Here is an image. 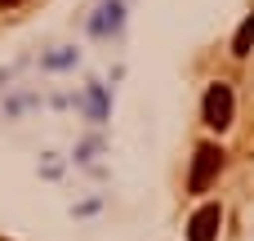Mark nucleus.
<instances>
[{"instance_id": "nucleus-3", "label": "nucleus", "mask_w": 254, "mask_h": 241, "mask_svg": "<svg viewBox=\"0 0 254 241\" xmlns=\"http://www.w3.org/2000/svg\"><path fill=\"white\" fill-rule=\"evenodd\" d=\"M219 224H223V210L210 201V206H201L192 219H188V241H214L219 237Z\"/></svg>"}, {"instance_id": "nucleus-4", "label": "nucleus", "mask_w": 254, "mask_h": 241, "mask_svg": "<svg viewBox=\"0 0 254 241\" xmlns=\"http://www.w3.org/2000/svg\"><path fill=\"white\" fill-rule=\"evenodd\" d=\"M250 49H254V13L241 22V31H237V40H232V54H237V58H246Z\"/></svg>"}, {"instance_id": "nucleus-2", "label": "nucleus", "mask_w": 254, "mask_h": 241, "mask_svg": "<svg viewBox=\"0 0 254 241\" xmlns=\"http://www.w3.org/2000/svg\"><path fill=\"white\" fill-rule=\"evenodd\" d=\"M205 125H214V130H228L232 125V85H210L205 89Z\"/></svg>"}, {"instance_id": "nucleus-5", "label": "nucleus", "mask_w": 254, "mask_h": 241, "mask_svg": "<svg viewBox=\"0 0 254 241\" xmlns=\"http://www.w3.org/2000/svg\"><path fill=\"white\" fill-rule=\"evenodd\" d=\"M13 4H22V0H0V9H13Z\"/></svg>"}, {"instance_id": "nucleus-1", "label": "nucleus", "mask_w": 254, "mask_h": 241, "mask_svg": "<svg viewBox=\"0 0 254 241\" xmlns=\"http://www.w3.org/2000/svg\"><path fill=\"white\" fill-rule=\"evenodd\" d=\"M219 170H223V148L219 143H201L196 148V161H192V174H188V188L192 192H205Z\"/></svg>"}]
</instances>
